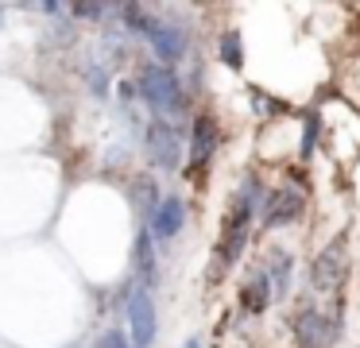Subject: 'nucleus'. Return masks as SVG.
<instances>
[{"mask_svg":"<svg viewBox=\"0 0 360 348\" xmlns=\"http://www.w3.org/2000/svg\"><path fill=\"white\" fill-rule=\"evenodd\" d=\"M221 143V128L210 112L194 116V131H190V147H186V162H190V174H198L202 167H210V159L217 155Z\"/></svg>","mask_w":360,"mask_h":348,"instance_id":"0eeeda50","label":"nucleus"},{"mask_svg":"<svg viewBox=\"0 0 360 348\" xmlns=\"http://www.w3.org/2000/svg\"><path fill=\"white\" fill-rule=\"evenodd\" d=\"M290 271H295V259H290L287 252H275L271 255V263H267V275H271V286L279 294H287V286H290Z\"/></svg>","mask_w":360,"mask_h":348,"instance_id":"4468645a","label":"nucleus"},{"mask_svg":"<svg viewBox=\"0 0 360 348\" xmlns=\"http://www.w3.org/2000/svg\"><path fill=\"white\" fill-rule=\"evenodd\" d=\"M143 39H148L151 54L159 58V66H179V62L186 58V27H179V23L151 20V27Z\"/></svg>","mask_w":360,"mask_h":348,"instance_id":"39448f33","label":"nucleus"},{"mask_svg":"<svg viewBox=\"0 0 360 348\" xmlns=\"http://www.w3.org/2000/svg\"><path fill=\"white\" fill-rule=\"evenodd\" d=\"M132 201H136V209H140L143 217H155V209H159V190H155V182H151V178H136V186H132Z\"/></svg>","mask_w":360,"mask_h":348,"instance_id":"ddd939ff","label":"nucleus"},{"mask_svg":"<svg viewBox=\"0 0 360 348\" xmlns=\"http://www.w3.org/2000/svg\"><path fill=\"white\" fill-rule=\"evenodd\" d=\"M143 143H148V159L159 170H179L186 162V143L174 120H151L143 131Z\"/></svg>","mask_w":360,"mask_h":348,"instance_id":"f03ea898","label":"nucleus"},{"mask_svg":"<svg viewBox=\"0 0 360 348\" xmlns=\"http://www.w3.org/2000/svg\"><path fill=\"white\" fill-rule=\"evenodd\" d=\"M341 278H345V247L329 244L326 252H318V259H314L310 283H314V290H329V286H337Z\"/></svg>","mask_w":360,"mask_h":348,"instance_id":"1a4fd4ad","label":"nucleus"},{"mask_svg":"<svg viewBox=\"0 0 360 348\" xmlns=\"http://www.w3.org/2000/svg\"><path fill=\"white\" fill-rule=\"evenodd\" d=\"M128 325H132V344L136 348H151L159 337V314H155V302H151V290L136 286L128 294Z\"/></svg>","mask_w":360,"mask_h":348,"instance_id":"20e7f679","label":"nucleus"},{"mask_svg":"<svg viewBox=\"0 0 360 348\" xmlns=\"http://www.w3.org/2000/svg\"><path fill=\"white\" fill-rule=\"evenodd\" d=\"M97 348H136V344H132V337H124L120 329H105L101 340H97Z\"/></svg>","mask_w":360,"mask_h":348,"instance_id":"2eb2a0df","label":"nucleus"},{"mask_svg":"<svg viewBox=\"0 0 360 348\" xmlns=\"http://www.w3.org/2000/svg\"><path fill=\"white\" fill-rule=\"evenodd\" d=\"M302 213H306L302 190H298V186H279V190H267L259 221H264V228H287V224L302 221Z\"/></svg>","mask_w":360,"mask_h":348,"instance_id":"7ed1b4c3","label":"nucleus"},{"mask_svg":"<svg viewBox=\"0 0 360 348\" xmlns=\"http://www.w3.org/2000/svg\"><path fill=\"white\" fill-rule=\"evenodd\" d=\"M132 263H136V278H140V286H143V290H151V286H155V271H159V263H155V236H151L148 224H143V228L136 232Z\"/></svg>","mask_w":360,"mask_h":348,"instance_id":"9d476101","label":"nucleus"},{"mask_svg":"<svg viewBox=\"0 0 360 348\" xmlns=\"http://www.w3.org/2000/svg\"><path fill=\"white\" fill-rule=\"evenodd\" d=\"M140 101L155 112V120H171V116H182L186 112V89H182L174 66H159V62H143L140 66Z\"/></svg>","mask_w":360,"mask_h":348,"instance_id":"f257e3e1","label":"nucleus"},{"mask_svg":"<svg viewBox=\"0 0 360 348\" xmlns=\"http://www.w3.org/2000/svg\"><path fill=\"white\" fill-rule=\"evenodd\" d=\"M151 236L163 240V244H171V240L182 236V228H186V201L179 198V193H163V201H159L155 217L148 221Z\"/></svg>","mask_w":360,"mask_h":348,"instance_id":"6e6552de","label":"nucleus"},{"mask_svg":"<svg viewBox=\"0 0 360 348\" xmlns=\"http://www.w3.org/2000/svg\"><path fill=\"white\" fill-rule=\"evenodd\" d=\"M271 275L267 271H256V278H248V283L240 286V306L248 309V314H264L267 302H271Z\"/></svg>","mask_w":360,"mask_h":348,"instance_id":"9b49d317","label":"nucleus"},{"mask_svg":"<svg viewBox=\"0 0 360 348\" xmlns=\"http://www.w3.org/2000/svg\"><path fill=\"white\" fill-rule=\"evenodd\" d=\"M337 321L321 309H302L295 317V348H333Z\"/></svg>","mask_w":360,"mask_h":348,"instance_id":"423d86ee","label":"nucleus"},{"mask_svg":"<svg viewBox=\"0 0 360 348\" xmlns=\"http://www.w3.org/2000/svg\"><path fill=\"white\" fill-rule=\"evenodd\" d=\"M217 58L225 62L229 70H240V66H244V39H240V31H236V27L221 31V43H217Z\"/></svg>","mask_w":360,"mask_h":348,"instance_id":"f8f14e48","label":"nucleus"},{"mask_svg":"<svg viewBox=\"0 0 360 348\" xmlns=\"http://www.w3.org/2000/svg\"><path fill=\"white\" fill-rule=\"evenodd\" d=\"M314 136H318V116H306V131H302V159H310L314 155Z\"/></svg>","mask_w":360,"mask_h":348,"instance_id":"dca6fc26","label":"nucleus"},{"mask_svg":"<svg viewBox=\"0 0 360 348\" xmlns=\"http://www.w3.org/2000/svg\"><path fill=\"white\" fill-rule=\"evenodd\" d=\"M182 348H202V340H194V337H190V340H186V344H182Z\"/></svg>","mask_w":360,"mask_h":348,"instance_id":"f3484780","label":"nucleus"}]
</instances>
